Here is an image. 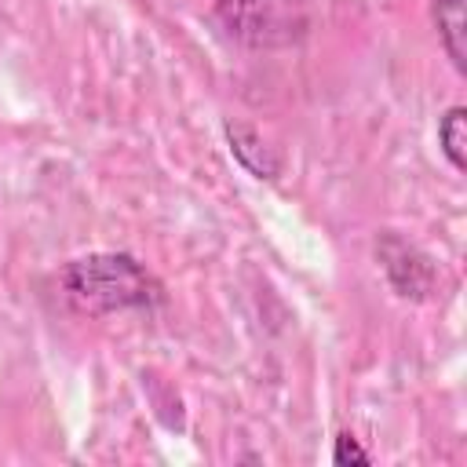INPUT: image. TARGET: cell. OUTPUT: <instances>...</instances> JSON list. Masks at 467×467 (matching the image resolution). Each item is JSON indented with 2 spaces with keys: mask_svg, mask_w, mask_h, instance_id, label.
Listing matches in <instances>:
<instances>
[{
  "mask_svg": "<svg viewBox=\"0 0 467 467\" xmlns=\"http://www.w3.org/2000/svg\"><path fill=\"white\" fill-rule=\"evenodd\" d=\"M62 288L77 310L88 314H109V310H135V306H157L164 299L161 281L131 255L99 252L73 259L62 270Z\"/></svg>",
  "mask_w": 467,
  "mask_h": 467,
  "instance_id": "1",
  "label": "cell"
},
{
  "mask_svg": "<svg viewBox=\"0 0 467 467\" xmlns=\"http://www.w3.org/2000/svg\"><path fill=\"white\" fill-rule=\"evenodd\" d=\"M368 460H372V456L358 445V438H354V434H347V431H343V434L336 438V445H332V463L347 467V463H368Z\"/></svg>",
  "mask_w": 467,
  "mask_h": 467,
  "instance_id": "6",
  "label": "cell"
},
{
  "mask_svg": "<svg viewBox=\"0 0 467 467\" xmlns=\"http://www.w3.org/2000/svg\"><path fill=\"white\" fill-rule=\"evenodd\" d=\"M431 18H434L438 40H441L445 55L452 58V66L460 73H467V15H463V0H431Z\"/></svg>",
  "mask_w": 467,
  "mask_h": 467,
  "instance_id": "3",
  "label": "cell"
},
{
  "mask_svg": "<svg viewBox=\"0 0 467 467\" xmlns=\"http://www.w3.org/2000/svg\"><path fill=\"white\" fill-rule=\"evenodd\" d=\"M376 255H379V263H383L390 285L398 288V296H405V299H423V296L431 292V281H434L431 263H427L412 244H405V241H398L394 234H387V237L376 244Z\"/></svg>",
  "mask_w": 467,
  "mask_h": 467,
  "instance_id": "2",
  "label": "cell"
},
{
  "mask_svg": "<svg viewBox=\"0 0 467 467\" xmlns=\"http://www.w3.org/2000/svg\"><path fill=\"white\" fill-rule=\"evenodd\" d=\"M438 142L445 161L456 171H467V109L463 106H449L441 124H438Z\"/></svg>",
  "mask_w": 467,
  "mask_h": 467,
  "instance_id": "5",
  "label": "cell"
},
{
  "mask_svg": "<svg viewBox=\"0 0 467 467\" xmlns=\"http://www.w3.org/2000/svg\"><path fill=\"white\" fill-rule=\"evenodd\" d=\"M226 139H230V150L234 157L255 175V179H277L281 171V161L270 153V146L263 142V135L255 128H244V124H226Z\"/></svg>",
  "mask_w": 467,
  "mask_h": 467,
  "instance_id": "4",
  "label": "cell"
}]
</instances>
